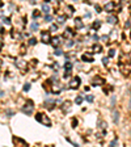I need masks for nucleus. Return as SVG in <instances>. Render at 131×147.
<instances>
[{"label":"nucleus","mask_w":131,"mask_h":147,"mask_svg":"<svg viewBox=\"0 0 131 147\" xmlns=\"http://www.w3.org/2000/svg\"><path fill=\"white\" fill-rule=\"evenodd\" d=\"M37 121H38V122H42V123H45L46 126H50L51 125V122H50V119L47 118V117L45 116V114H42V113H38L37 114Z\"/></svg>","instance_id":"f257e3e1"},{"label":"nucleus","mask_w":131,"mask_h":147,"mask_svg":"<svg viewBox=\"0 0 131 147\" xmlns=\"http://www.w3.org/2000/svg\"><path fill=\"white\" fill-rule=\"evenodd\" d=\"M22 112L26 114H32V112H33V102H32V101H28V104L22 108Z\"/></svg>","instance_id":"f03ea898"},{"label":"nucleus","mask_w":131,"mask_h":147,"mask_svg":"<svg viewBox=\"0 0 131 147\" xmlns=\"http://www.w3.org/2000/svg\"><path fill=\"white\" fill-rule=\"evenodd\" d=\"M41 37H42V41L45 43H50V36H49V32H42L41 33Z\"/></svg>","instance_id":"7ed1b4c3"},{"label":"nucleus","mask_w":131,"mask_h":147,"mask_svg":"<svg viewBox=\"0 0 131 147\" xmlns=\"http://www.w3.org/2000/svg\"><path fill=\"white\" fill-rule=\"evenodd\" d=\"M60 42H62V38H60V37H54V38H51V40H50V43H52L55 47L60 45Z\"/></svg>","instance_id":"20e7f679"},{"label":"nucleus","mask_w":131,"mask_h":147,"mask_svg":"<svg viewBox=\"0 0 131 147\" xmlns=\"http://www.w3.org/2000/svg\"><path fill=\"white\" fill-rule=\"evenodd\" d=\"M79 84H80V79L76 76V78H75V79L72 80V82H71L70 87H71V88H77V87H79Z\"/></svg>","instance_id":"39448f33"},{"label":"nucleus","mask_w":131,"mask_h":147,"mask_svg":"<svg viewBox=\"0 0 131 147\" xmlns=\"http://www.w3.org/2000/svg\"><path fill=\"white\" fill-rule=\"evenodd\" d=\"M114 7H116V4H114L113 1H110V3H107L106 5H105V11H109V12H112Z\"/></svg>","instance_id":"423d86ee"},{"label":"nucleus","mask_w":131,"mask_h":147,"mask_svg":"<svg viewBox=\"0 0 131 147\" xmlns=\"http://www.w3.org/2000/svg\"><path fill=\"white\" fill-rule=\"evenodd\" d=\"M41 9H42V12L43 13H46V15H47V13L50 12V7H49V4H42V7H41Z\"/></svg>","instance_id":"0eeeda50"},{"label":"nucleus","mask_w":131,"mask_h":147,"mask_svg":"<svg viewBox=\"0 0 131 147\" xmlns=\"http://www.w3.org/2000/svg\"><path fill=\"white\" fill-rule=\"evenodd\" d=\"M83 61H87V62H92L93 61V58H92L91 55H89V53H87V54L83 55Z\"/></svg>","instance_id":"6e6552de"},{"label":"nucleus","mask_w":131,"mask_h":147,"mask_svg":"<svg viewBox=\"0 0 131 147\" xmlns=\"http://www.w3.org/2000/svg\"><path fill=\"white\" fill-rule=\"evenodd\" d=\"M113 121L116 123H118V121H119V113L117 112V110L116 112H113Z\"/></svg>","instance_id":"1a4fd4ad"},{"label":"nucleus","mask_w":131,"mask_h":147,"mask_svg":"<svg viewBox=\"0 0 131 147\" xmlns=\"http://www.w3.org/2000/svg\"><path fill=\"white\" fill-rule=\"evenodd\" d=\"M107 22H109V24H116L117 17H114V16H109V17H107Z\"/></svg>","instance_id":"9d476101"},{"label":"nucleus","mask_w":131,"mask_h":147,"mask_svg":"<svg viewBox=\"0 0 131 147\" xmlns=\"http://www.w3.org/2000/svg\"><path fill=\"white\" fill-rule=\"evenodd\" d=\"M75 21H76V28H77V29H81V28H83L81 18H79V17H77V18H75Z\"/></svg>","instance_id":"9b49d317"},{"label":"nucleus","mask_w":131,"mask_h":147,"mask_svg":"<svg viewBox=\"0 0 131 147\" xmlns=\"http://www.w3.org/2000/svg\"><path fill=\"white\" fill-rule=\"evenodd\" d=\"M85 100L88 101V102H93V100H95V97H93V96H92V95H87V96H85Z\"/></svg>","instance_id":"f8f14e48"},{"label":"nucleus","mask_w":131,"mask_h":147,"mask_svg":"<svg viewBox=\"0 0 131 147\" xmlns=\"http://www.w3.org/2000/svg\"><path fill=\"white\" fill-rule=\"evenodd\" d=\"M30 29L32 30H37V29H38V24H37V22H32V25H30Z\"/></svg>","instance_id":"ddd939ff"},{"label":"nucleus","mask_w":131,"mask_h":147,"mask_svg":"<svg viewBox=\"0 0 131 147\" xmlns=\"http://www.w3.org/2000/svg\"><path fill=\"white\" fill-rule=\"evenodd\" d=\"M64 21H66V17H64V16H59V17H58V22H59V24H63Z\"/></svg>","instance_id":"4468645a"},{"label":"nucleus","mask_w":131,"mask_h":147,"mask_svg":"<svg viewBox=\"0 0 131 147\" xmlns=\"http://www.w3.org/2000/svg\"><path fill=\"white\" fill-rule=\"evenodd\" d=\"M36 42H37V40H36V38H30V40H29V42H28V43H29V45H32V46H33V45H36Z\"/></svg>","instance_id":"2eb2a0df"},{"label":"nucleus","mask_w":131,"mask_h":147,"mask_svg":"<svg viewBox=\"0 0 131 147\" xmlns=\"http://www.w3.org/2000/svg\"><path fill=\"white\" fill-rule=\"evenodd\" d=\"M81 101H83V96H79V97H76L75 102H76V104H81Z\"/></svg>","instance_id":"dca6fc26"},{"label":"nucleus","mask_w":131,"mask_h":147,"mask_svg":"<svg viewBox=\"0 0 131 147\" xmlns=\"http://www.w3.org/2000/svg\"><path fill=\"white\" fill-rule=\"evenodd\" d=\"M29 89H30V84H29V83H26V84L24 86V91H25V92H28Z\"/></svg>","instance_id":"f3484780"},{"label":"nucleus","mask_w":131,"mask_h":147,"mask_svg":"<svg viewBox=\"0 0 131 147\" xmlns=\"http://www.w3.org/2000/svg\"><path fill=\"white\" fill-rule=\"evenodd\" d=\"M54 54H55V55H62V54H63V51H62L60 49H56V50H55Z\"/></svg>","instance_id":"a211bd4d"},{"label":"nucleus","mask_w":131,"mask_h":147,"mask_svg":"<svg viewBox=\"0 0 131 147\" xmlns=\"http://www.w3.org/2000/svg\"><path fill=\"white\" fill-rule=\"evenodd\" d=\"M114 55H116V50L112 49V50L109 51V57H114Z\"/></svg>","instance_id":"6ab92c4d"},{"label":"nucleus","mask_w":131,"mask_h":147,"mask_svg":"<svg viewBox=\"0 0 131 147\" xmlns=\"http://www.w3.org/2000/svg\"><path fill=\"white\" fill-rule=\"evenodd\" d=\"M56 29H58V25H51V28H50V30L51 32H55Z\"/></svg>","instance_id":"aec40b11"},{"label":"nucleus","mask_w":131,"mask_h":147,"mask_svg":"<svg viewBox=\"0 0 131 147\" xmlns=\"http://www.w3.org/2000/svg\"><path fill=\"white\" fill-rule=\"evenodd\" d=\"M45 20H46V21H51L52 17H51L50 15H46V16H45Z\"/></svg>","instance_id":"412c9836"},{"label":"nucleus","mask_w":131,"mask_h":147,"mask_svg":"<svg viewBox=\"0 0 131 147\" xmlns=\"http://www.w3.org/2000/svg\"><path fill=\"white\" fill-rule=\"evenodd\" d=\"M72 36V33H71V29H67L66 30V37H71Z\"/></svg>","instance_id":"4be33fe9"},{"label":"nucleus","mask_w":131,"mask_h":147,"mask_svg":"<svg viewBox=\"0 0 131 147\" xmlns=\"http://www.w3.org/2000/svg\"><path fill=\"white\" fill-rule=\"evenodd\" d=\"M117 142H118V141H117V138H116V139H114V141L112 142V143H110V147H114V146L117 144Z\"/></svg>","instance_id":"5701e85b"},{"label":"nucleus","mask_w":131,"mask_h":147,"mask_svg":"<svg viewBox=\"0 0 131 147\" xmlns=\"http://www.w3.org/2000/svg\"><path fill=\"white\" fill-rule=\"evenodd\" d=\"M96 24H93V28H96V29H97V28H100V21H95Z\"/></svg>","instance_id":"b1692460"},{"label":"nucleus","mask_w":131,"mask_h":147,"mask_svg":"<svg viewBox=\"0 0 131 147\" xmlns=\"http://www.w3.org/2000/svg\"><path fill=\"white\" fill-rule=\"evenodd\" d=\"M73 45H75V42H73V41H70V42L67 43V46H68V47H72Z\"/></svg>","instance_id":"393cba45"},{"label":"nucleus","mask_w":131,"mask_h":147,"mask_svg":"<svg viewBox=\"0 0 131 147\" xmlns=\"http://www.w3.org/2000/svg\"><path fill=\"white\" fill-rule=\"evenodd\" d=\"M4 22H5V24H11V20H9V18H4Z\"/></svg>","instance_id":"a878e982"},{"label":"nucleus","mask_w":131,"mask_h":147,"mask_svg":"<svg viewBox=\"0 0 131 147\" xmlns=\"http://www.w3.org/2000/svg\"><path fill=\"white\" fill-rule=\"evenodd\" d=\"M125 26H126V28H130V20H127V22L125 24Z\"/></svg>","instance_id":"bb28decb"},{"label":"nucleus","mask_w":131,"mask_h":147,"mask_svg":"<svg viewBox=\"0 0 131 147\" xmlns=\"http://www.w3.org/2000/svg\"><path fill=\"white\" fill-rule=\"evenodd\" d=\"M102 62H104V63H107V58H102Z\"/></svg>","instance_id":"cd10ccee"}]
</instances>
